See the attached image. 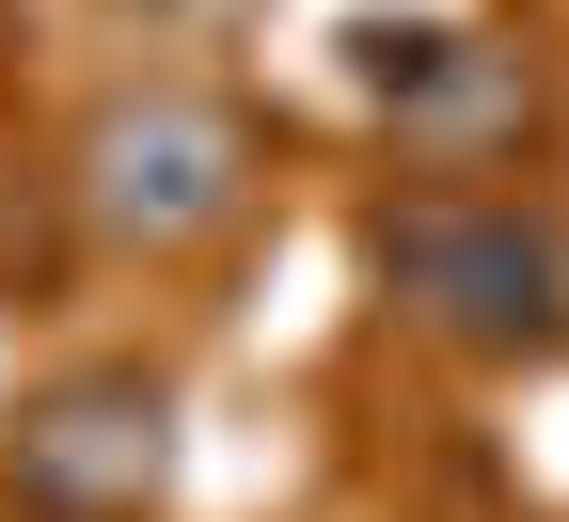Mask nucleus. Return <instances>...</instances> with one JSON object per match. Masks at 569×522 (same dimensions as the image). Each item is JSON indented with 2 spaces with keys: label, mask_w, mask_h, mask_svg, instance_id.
Wrapping results in <instances>:
<instances>
[{
  "label": "nucleus",
  "mask_w": 569,
  "mask_h": 522,
  "mask_svg": "<svg viewBox=\"0 0 569 522\" xmlns=\"http://www.w3.org/2000/svg\"><path fill=\"white\" fill-rule=\"evenodd\" d=\"M380 285H396L411 333H443L475 364H538L569 333V238H553L522 190H475V175L380 206Z\"/></svg>",
  "instance_id": "nucleus-1"
},
{
  "label": "nucleus",
  "mask_w": 569,
  "mask_h": 522,
  "mask_svg": "<svg viewBox=\"0 0 569 522\" xmlns=\"http://www.w3.org/2000/svg\"><path fill=\"white\" fill-rule=\"evenodd\" d=\"M174 396L142 381V364H80V381H48L17 427H0V491H17L32 522H127L142 491H159L174 460Z\"/></svg>",
  "instance_id": "nucleus-3"
},
{
  "label": "nucleus",
  "mask_w": 569,
  "mask_h": 522,
  "mask_svg": "<svg viewBox=\"0 0 569 522\" xmlns=\"http://www.w3.org/2000/svg\"><path fill=\"white\" fill-rule=\"evenodd\" d=\"M63 190H80V221H96L111 254H206L253 206V127L206 96V80H127V96L80 111Z\"/></svg>",
  "instance_id": "nucleus-2"
},
{
  "label": "nucleus",
  "mask_w": 569,
  "mask_h": 522,
  "mask_svg": "<svg viewBox=\"0 0 569 522\" xmlns=\"http://www.w3.org/2000/svg\"><path fill=\"white\" fill-rule=\"evenodd\" d=\"M380 111H411L427 159H459V142L522 127V63L475 48V32H380Z\"/></svg>",
  "instance_id": "nucleus-4"
}]
</instances>
